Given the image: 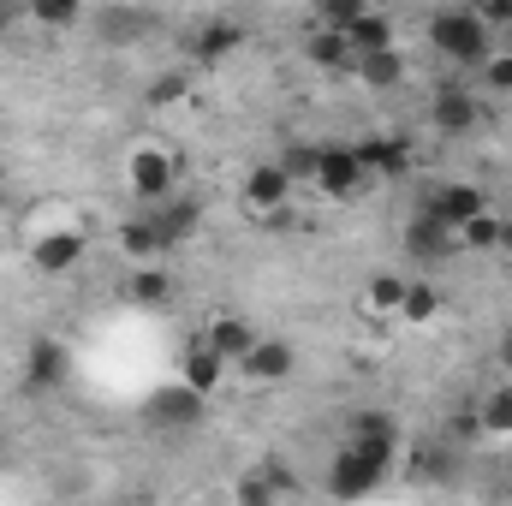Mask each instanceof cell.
<instances>
[{"mask_svg":"<svg viewBox=\"0 0 512 506\" xmlns=\"http://www.w3.org/2000/svg\"><path fill=\"white\" fill-rule=\"evenodd\" d=\"M429 42L453 60V66H489V54H495V42H489V30H483V18L477 12H465V6H453V12H435V24H429Z\"/></svg>","mask_w":512,"mask_h":506,"instance_id":"cell-1","label":"cell"},{"mask_svg":"<svg viewBox=\"0 0 512 506\" xmlns=\"http://www.w3.org/2000/svg\"><path fill=\"white\" fill-rule=\"evenodd\" d=\"M364 161H358V149L352 143H322V167H316V191L322 197H334V203H346V197H358L364 191Z\"/></svg>","mask_w":512,"mask_h":506,"instance_id":"cell-2","label":"cell"},{"mask_svg":"<svg viewBox=\"0 0 512 506\" xmlns=\"http://www.w3.org/2000/svg\"><path fill=\"white\" fill-rule=\"evenodd\" d=\"M382 477H387V459H370V453L346 447V453L334 459V471H328V489H334L340 501H364L370 489H382Z\"/></svg>","mask_w":512,"mask_h":506,"instance_id":"cell-3","label":"cell"},{"mask_svg":"<svg viewBox=\"0 0 512 506\" xmlns=\"http://www.w3.org/2000/svg\"><path fill=\"white\" fill-rule=\"evenodd\" d=\"M203 411H209V399H203V393H191L185 381H167V387L149 399V423H161V429H173V435L197 429V423H203Z\"/></svg>","mask_w":512,"mask_h":506,"instance_id":"cell-4","label":"cell"},{"mask_svg":"<svg viewBox=\"0 0 512 506\" xmlns=\"http://www.w3.org/2000/svg\"><path fill=\"white\" fill-rule=\"evenodd\" d=\"M423 209H429L435 221H447L453 233H459V227H471L477 215H489V209H483V191H477V185H465V179H453V185H435Z\"/></svg>","mask_w":512,"mask_h":506,"instance_id":"cell-5","label":"cell"},{"mask_svg":"<svg viewBox=\"0 0 512 506\" xmlns=\"http://www.w3.org/2000/svg\"><path fill=\"white\" fill-rule=\"evenodd\" d=\"M346 447H358V453H370V459H393L399 423H393L387 411H352V417H346Z\"/></svg>","mask_w":512,"mask_h":506,"instance_id":"cell-6","label":"cell"},{"mask_svg":"<svg viewBox=\"0 0 512 506\" xmlns=\"http://www.w3.org/2000/svg\"><path fill=\"white\" fill-rule=\"evenodd\" d=\"M131 191L161 209V203L173 197V161H167L161 149H137V155H131Z\"/></svg>","mask_w":512,"mask_h":506,"instance_id":"cell-7","label":"cell"},{"mask_svg":"<svg viewBox=\"0 0 512 506\" xmlns=\"http://www.w3.org/2000/svg\"><path fill=\"white\" fill-rule=\"evenodd\" d=\"M66 370H72V352H66L60 340H36L30 358H24V387H30V393H54V387L66 381Z\"/></svg>","mask_w":512,"mask_h":506,"instance_id":"cell-8","label":"cell"},{"mask_svg":"<svg viewBox=\"0 0 512 506\" xmlns=\"http://www.w3.org/2000/svg\"><path fill=\"white\" fill-rule=\"evenodd\" d=\"M256 340H262V334H256L251 322H239V316H215V322L203 328V346H209L221 364H245Z\"/></svg>","mask_w":512,"mask_h":506,"instance_id":"cell-9","label":"cell"},{"mask_svg":"<svg viewBox=\"0 0 512 506\" xmlns=\"http://www.w3.org/2000/svg\"><path fill=\"white\" fill-rule=\"evenodd\" d=\"M298 370V352L286 346V340H274V334H262L251 346V358H245V376L262 381V387H274V381H286Z\"/></svg>","mask_w":512,"mask_h":506,"instance_id":"cell-10","label":"cell"},{"mask_svg":"<svg viewBox=\"0 0 512 506\" xmlns=\"http://www.w3.org/2000/svg\"><path fill=\"white\" fill-rule=\"evenodd\" d=\"M429 120L447 131V137H459V131L477 126V96H471V90H459V84H441V90H435V102H429Z\"/></svg>","mask_w":512,"mask_h":506,"instance_id":"cell-11","label":"cell"},{"mask_svg":"<svg viewBox=\"0 0 512 506\" xmlns=\"http://www.w3.org/2000/svg\"><path fill=\"white\" fill-rule=\"evenodd\" d=\"M149 227H155L161 251H173V245H185V239L197 233V203H185V197H167V203L149 215Z\"/></svg>","mask_w":512,"mask_h":506,"instance_id":"cell-12","label":"cell"},{"mask_svg":"<svg viewBox=\"0 0 512 506\" xmlns=\"http://www.w3.org/2000/svg\"><path fill=\"white\" fill-rule=\"evenodd\" d=\"M286 197H292V179L280 173V161H262V167H251V173H245V203H251V209H262V215H268V209H280Z\"/></svg>","mask_w":512,"mask_h":506,"instance_id":"cell-13","label":"cell"},{"mask_svg":"<svg viewBox=\"0 0 512 506\" xmlns=\"http://www.w3.org/2000/svg\"><path fill=\"white\" fill-rule=\"evenodd\" d=\"M405 239H411V256H423V262H435V256H453V251H459V233H453L447 221H435L429 209L411 221V233H405Z\"/></svg>","mask_w":512,"mask_h":506,"instance_id":"cell-14","label":"cell"},{"mask_svg":"<svg viewBox=\"0 0 512 506\" xmlns=\"http://www.w3.org/2000/svg\"><path fill=\"white\" fill-rule=\"evenodd\" d=\"M221 376H227V364H221L209 346H191V352H185V364H179V381H185L191 393H203V399L215 393V381H221Z\"/></svg>","mask_w":512,"mask_h":506,"instance_id":"cell-15","label":"cell"},{"mask_svg":"<svg viewBox=\"0 0 512 506\" xmlns=\"http://www.w3.org/2000/svg\"><path fill=\"white\" fill-rule=\"evenodd\" d=\"M36 268L42 274H60V268H72L78 256H84V233H48V239H36Z\"/></svg>","mask_w":512,"mask_h":506,"instance_id":"cell-16","label":"cell"},{"mask_svg":"<svg viewBox=\"0 0 512 506\" xmlns=\"http://www.w3.org/2000/svg\"><path fill=\"white\" fill-rule=\"evenodd\" d=\"M346 48H352V60H358V54H382V48H393V24H387L382 12H364V18L346 30Z\"/></svg>","mask_w":512,"mask_h":506,"instance_id":"cell-17","label":"cell"},{"mask_svg":"<svg viewBox=\"0 0 512 506\" xmlns=\"http://www.w3.org/2000/svg\"><path fill=\"white\" fill-rule=\"evenodd\" d=\"M352 72H358L370 90H387V84H399V78H405V60H399V48H382V54H358V60H352Z\"/></svg>","mask_w":512,"mask_h":506,"instance_id":"cell-18","label":"cell"},{"mask_svg":"<svg viewBox=\"0 0 512 506\" xmlns=\"http://www.w3.org/2000/svg\"><path fill=\"white\" fill-rule=\"evenodd\" d=\"M352 149H358L364 173H370V167H382V173H405V143H387V137H370V143H352Z\"/></svg>","mask_w":512,"mask_h":506,"instance_id":"cell-19","label":"cell"},{"mask_svg":"<svg viewBox=\"0 0 512 506\" xmlns=\"http://www.w3.org/2000/svg\"><path fill=\"white\" fill-rule=\"evenodd\" d=\"M316 167H322V143H292L286 155H280V173L298 185V179H310L316 185Z\"/></svg>","mask_w":512,"mask_h":506,"instance_id":"cell-20","label":"cell"},{"mask_svg":"<svg viewBox=\"0 0 512 506\" xmlns=\"http://www.w3.org/2000/svg\"><path fill=\"white\" fill-rule=\"evenodd\" d=\"M310 60H316V66H352V48H346V36L316 30V36H310Z\"/></svg>","mask_w":512,"mask_h":506,"instance_id":"cell-21","label":"cell"},{"mask_svg":"<svg viewBox=\"0 0 512 506\" xmlns=\"http://www.w3.org/2000/svg\"><path fill=\"white\" fill-rule=\"evenodd\" d=\"M364 12H370L364 0H328V6H322V30H334V36H346V30H352V24L364 18Z\"/></svg>","mask_w":512,"mask_h":506,"instance_id":"cell-22","label":"cell"},{"mask_svg":"<svg viewBox=\"0 0 512 506\" xmlns=\"http://www.w3.org/2000/svg\"><path fill=\"white\" fill-rule=\"evenodd\" d=\"M435 310H441V298H435L429 286H411V280H405V298H399V316H405V322H429Z\"/></svg>","mask_w":512,"mask_h":506,"instance_id":"cell-23","label":"cell"},{"mask_svg":"<svg viewBox=\"0 0 512 506\" xmlns=\"http://www.w3.org/2000/svg\"><path fill=\"white\" fill-rule=\"evenodd\" d=\"M459 245H471V251H495V245H501V221H495V215H477L471 227H459Z\"/></svg>","mask_w":512,"mask_h":506,"instance_id":"cell-24","label":"cell"},{"mask_svg":"<svg viewBox=\"0 0 512 506\" xmlns=\"http://www.w3.org/2000/svg\"><path fill=\"white\" fill-rule=\"evenodd\" d=\"M483 429H495V435L512 429V387H495V393L483 399Z\"/></svg>","mask_w":512,"mask_h":506,"instance_id":"cell-25","label":"cell"},{"mask_svg":"<svg viewBox=\"0 0 512 506\" xmlns=\"http://www.w3.org/2000/svg\"><path fill=\"white\" fill-rule=\"evenodd\" d=\"M233 42H239V24H209V30H203V42H197V54H203V60H215V54H227Z\"/></svg>","mask_w":512,"mask_h":506,"instance_id":"cell-26","label":"cell"},{"mask_svg":"<svg viewBox=\"0 0 512 506\" xmlns=\"http://www.w3.org/2000/svg\"><path fill=\"white\" fill-rule=\"evenodd\" d=\"M167 286H173L167 274H155V268H143V274L131 280V298H137V304H161V298H167Z\"/></svg>","mask_w":512,"mask_h":506,"instance_id":"cell-27","label":"cell"},{"mask_svg":"<svg viewBox=\"0 0 512 506\" xmlns=\"http://www.w3.org/2000/svg\"><path fill=\"white\" fill-rule=\"evenodd\" d=\"M370 298H376L382 310H399V298H405V280H393V274H376V280H370Z\"/></svg>","mask_w":512,"mask_h":506,"instance_id":"cell-28","label":"cell"},{"mask_svg":"<svg viewBox=\"0 0 512 506\" xmlns=\"http://www.w3.org/2000/svg\"><path fill=\"white\" fill-rule=\"evenodd\" d=\"M483 78H489L495 90H512V48H495V54H489V66H483Z\"/></svg>","mask_w":512,"mask_h":506,"instance_id":"cell-29","label":"cell"},{"mask_svg":"<svg viewBox=\"0 0 512 506\" xmlns=\"http://www.w3.org/2000/svg\"><path fill=\"white\" fill-rule=\"evenodd\" d=\"M126 251H137V256L161 251V239H155V227H149V221H131V227H126Z\"/></svg>","mask_w":512,"mask_h":506,"instance_id":"cell-30","label":"cell"},{"mask_svg":"<svg viewBox=\"0 0 512 506\" xmlns=\"http://www.w3.org/2000/svg\"><path fill=\"white\" fill-rule=\"evenodd\" d=\"M477 18H483V30H501V24H512V0H483V6H471Z\"/></svg>","mask_w":512,"mask_h":506,"instance_id":"cell-31","label":"cell"},{"mask_svg":"<svg viewBox=\"0 0 512 506\" xmlns=\"http://www.w3.org/2000/svg\"><path fill=\"white\" fill-rule=\"evenodd\" d=\"M36 18H42V24H72V18H78V6H72V0H42V6H36Z\"/></svg>","mask_w":512,"mask_h":506,"instance_id":"cell-32","label":"cell"},{"mask_svg":"<svg viewBox=\"0 0 512 506\" xmlns=\"http://www.w3.org/2000/svg\"><path fill=\"white\" fill-rule=\"evenodd\" d=\"M179 90H185V78H179V72H167V78H155V84H149V102H155V108H161V102H179Z\"/></svg>","mask_w":512,"mask_h":506,"instance_id":"cell-33","label":"cell"},{"mask_svg":"<svg viewBox=\"0 0 512 506\" xmlns=\"http://www.w3.org/2000/svg\"><path fill=\"white\" fill-rule=\"evenodd\" d=\"M268 495H274V489H268V483H262L256 471L245 477V489H239V501H245V506H268Z\"/></svg>","mask_w":512,"mask_h":506,"instance_id":"cell-34","label":"cell"},{"mask_svg":"<svg viewBox=\"0 0 512 506\" xmlns=\"http://www.w3.org/2000/svg\"><path fill=\"white\" fill-rule=\"evenodd\" d=\"M501 370H512V334L501 340Z\"/></svg>","mask_w":512,"mask_h":506,"instance_id":"cell-35","label":"cell"},{"mask_svg":"<svg viewBox=\"0 0 512 506\" xmlns=\"http://www.w3.org/2000/svg\"><path fill=\"white\" fill-rule=\"evenodd\" d=\"M501 245H507V251H512V215H507V221H501Z\"/></svg>","mask_w":512,"mask_h":506,"instance_id":"cell-36","label":"cell"},{"mask_svg":"<svg viewBox=\"0 0 512 506\" xmlns=\"http://www.w3.org/2000/svg\"><path fill=\"white\" fill-rule=\"evenodd\" d=\"M0 24H6V12H0Z\"/></svg>","mask_w":512,"mask_h":506,"instance_id":"cell-37","label":"cell"},{"mask_svg":"<svg viewBox=\"0 0 512 506\" xmlns=\"http://www.w3.org/2000/svg\"><path fill=\"white\" fill-rule=\"evenodd\" d=\"M0 203H6V197H0Z\"/></svg>","mask_w":512,"mask_h":506,"instance_id":"cell-38","label":"cell"}]
</instances>
